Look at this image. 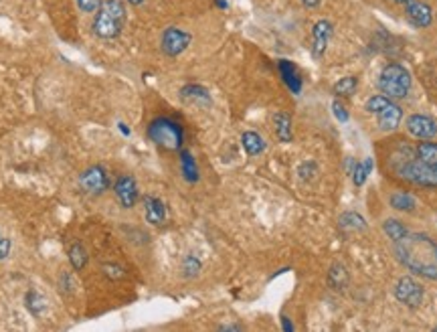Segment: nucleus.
I'll return each instance as SVG.
<instances>
[{
	"mask_svg": "<svg viewBox=\"0 0 437 332\" xmlns=\"http://www.w3.org/2000/svg\"><path fill=\"white\" fill-rule=\"evenodd\" d=\"M397 4H401V6H407L409 2H413V0H395Z\"/></svg>",
	"mask_w": 437,
	"mask_h": 332,
	"instance_id": "58836bf2",
	"label": "nucleus"
},
{
	"mask_svg": "<svg viewBox=\"0 0 437 332\" xmlns=\"http://www.w3.org/2000/svg\"><path fill=\"white\" fill-rule=\"evenodd\" d=\"M181 96H183V100H187V102L207 105L210 104V96H208V91L203 87V85H194V83L185 85V87L181 89Z\"/></svg>",
	"mask_w": 437,
	"mask_h": 332,
	"instance_id": "a211bd4d",
	"label": "nucleus"
},
{
	"mask_svg": "<svg viewBox=\"0 0 437 332\" xmlns=\"http://www.w3.org/2000/svg\"><path fill=\"white\" fill-rule=\"evenodd\" d=\"M24 302H26V308H29V312L33 316H41L43 312L47 310V300L37 290L29 292L26 298H24Z\"/></svg>",
	"mask_w": 437,
	"mask_h": 332,
	"instance_id": "b1692460",
	"label": "nucleus"
},
{
	"mask_svg": "<svg viewBox=\"0 0 437 332\" xmlns=\"http://www.w3.org/2000/svg\"><path fill=\"white\" fill-rule=\"evenodd\" d=\"M181 170L187 183H197L199 181V166L194 156L188 150H181Z\"/></svg>",
	"mask_w": 437,
	"mask_h": 332,
	"instance_id": "6ab92c4d",
	"label": "nucleus"
},
{
	"mask_svg": "<svg viewBox=\"0 0 437 332\" xmlns=\"http://www.w3.org/2000/svg\"><path fill=\"white\" fill-rule=\"evenodd\" d=\"M102 271H104L105 278H109V280H122L125 276L124 268H122L120 264H114V262L104 264V266H102Z\"/></svg>",
	"mask_w": 437,
	"mask_h": 332,
	"instance_id": "c756f323",
	"label": "nucleus"
},
{
	"mask_svg": "<svg viewBox=\"0 0 437 332\" xmlns=\"http://www.w3.org/2000/svg\"><path fill=\"white\" fill-rule=\"evenodd\" d=\"M277 69L284 77V83L290 87L293 93H300L302 91V80L298 75V69L293 67V63H290L288 59H279L277 61Z\"/></svg>",
	"mask_w": 437,
	"mask_h": 332,
	"instance_id": "2eb2a0df",
	"label": "nucleus"
},
{
	"mask_svg": "<svg viewBox=\"0 0 437 332\" xmlns=\"http://www.w3.org/2000/svg\"><path fill=\"white\" fill-rule=\"evenodd\" d=\"M112 188H114V195H116L120 207L122 209L136 207V203H138V199H140V190H138V185H136L134 176H130V174H120V176L116 179V183L112 185Z\"/></svg>",
	"mask_w": 437,
	"mask_h": 332,
	"instance_id": "1a4fd4ad",
	"label": "nucleus"
},
{
	"mask_svg": "<svg viewBox=\"0 0 437 332\" xmlns=\"http://www.w3.org/2000/svg\"><path fill=\"white\" fill-rule=\"evenodd\" d=\"M395 253L399 262L427 280H437V243L423 233H407L395 241Z\"/></svg>",
	"mask_w": 437,
	"mask_h": 332,
	"instance_id": "f257e3e1",
	"label": "nucleus"
},
{
	"mask_svg": "<svg viewBox=\"0 0 437 332\" xmlns=\"http://www.w3.org/2000/svg\"><path fill=\"white\" fill-rule=\"evenodd\" d=\"M125 2H130L132 6H140V4H144L146 0H125Z\"/></svg>",
	"mask_w": 437,
	"mask_h": 332,
	"instance_id": "e433bc0d",
	"label": "nucleus"
},
{
	"mask_svg": "<svg viewBox=\"0 0 437 332\" xmlns=\"http://www.w3.org/2000/svg\"><path fill=\"white\" fill-rule=\"evenodd\" d=\"M10 248H13L10 239H8V237H2V235H0V262L8 257V253H10Z\"/></svg>",
	"mask_w": 437,
	"mask_h": 332,
	"instance_id": "473e14b6",
	"label": "nucleus"
},
{
	"mask_svg": "<svg viewBox=\"0 0 437 332\" xmlns=\"http://www.w3.org/2000/svg\"><path fill=\"white\" fill-rule=\"evenodd\" d=\"M391 168L399 179L409 181L417 187H437V170L421 163L415 150L401 148L391 158Z\"/></svg>",
	"mask_w": 437,
	"mask_h": 332,
	"instance_id": "f03ea898",
	"label": "nucleus"
},
{
	"mask_svg": "<svg viewBox=\"0 0 437 332\" xmlns=\"http://www.w3.org/2000/svg\"><path fill=\"white\" fill-rule=\"evenodd\" d=\"M383 231L387 233V237L389 239H393V241H399V239H403L409 231L407 227L401 223V221H397V219H387L385 223H383Z\"/></svg>",
	"mask_w": 437,
	"mask_h": 332,
	"instance_id": "a878e982",
	"label": "nucleus"
},
{
	"mask_svg": "<svg viewBox=\"0 0 437 332\" xmlns=\"http://www.w3.org/2000/svg\"><path fill=\"white\" fill-rule=\"evenodd\" d=\"M241 146H243V150L250 154V156H259L263 150H266V140L257 134V132H243L241 134Z\"/></svg>",
	"mask_w": 437,
	"mask_h": 332,
	"instance_id": "f3484780",
	"label": "nucleus"
},
{
	"mask_svg": "<svg viewBox=\"0 0 437 332\" xmlns=\"http://www.w3.org/2000/svg\"><path fill=\"white\" fill-rule=\"evenodd\" d=\"M340 229L348 231V233H356V231H365L367 229V221L362 215L354 213V211H346L340 217Z\"/></svg>",
	"mask_w": 437,
	"mask_h": 332,
	"instance_id": "412c9836",
	"label": "nucleus"
},
{
	"mask_svg": "<svg viewBox=\"0 0 437 332\" xmlns=\"http://www.w3.org/2000/svg\"><path fill=\"white\" fill-rule=\"evenodd\" d=\"M367 110L371 114H376L378 118V128L383 132H393L397 126L403 120V110L397 104L391 102V98L387 96H373L367 102Z\"/></svg>",
	"mask_w": 437,
	"mask_h": 332,
	"instance_id": "423d86ee",
	"label": "nucleus"
},
{
	"mask_svg": "<svg viewBox=\"0 0 437 332\" xmlns=\"http://www.w3.org/2000/svg\"><path fill=\"white\" fill-rule=\"evenodd\" d=\"M405 15H407L409 22H413L419 29H425V27H429L434 22L431 8L425 2H419V0H413V2H409L405 6Z\"/></svg>",
	"mask_w": 437,
	"mask_h": 332,
	"instance_id": "ddd939ff",
	"label": "nucleus"
},
{
	"mask_svg": "<svg viewBox=\"0 0 437 332\" xmlns=\"http://www.w3.org/2000/svg\"><path fill=\"white\" fill-rule=\"evenodd\" d=\"M332 110H334V116H336V120H338V122H348V112L344 110V105L340 104V102H334Z\"/></svg>",
	"mask_w": 437,
	"mask_h": 332,
	"instance_id": "2f4dec72",
	"label": "nucleus"
},
{
	"mask_svg": "<svg viewBox=\"0 0 437 332\" xmlns=\"http://www.w3.org/2000/svg\"><path fill=\"white\" fill-rule=\"evenodd\" d=\"M378 89L387 96V98H405L411 89V75L409 71L399 65V63H389L385 65V69L378 75Z\"/></svg>",
	"mask_w": 437,
	"mask_h": 332,
	"instance_id": "39448f33",
	"label": "nucleus"
},
{
	"mask_svg": "<svg viewBox=\"0 0 437 332\" xmlns=\"http://www.w3.org/2000/svg\"><path fill=\"white\" fill-rule=\"evenodd\" d=\"M371 170H373V158H367V160H362V163H358V165L354 166V170H353L354 185H356V187H362V185H365V181L369 179Z\"/></svg>",
	"mask_w": 437,
	"mask_h": 332,
	"instance_id": "bb28decb",
	"label": "nucleus"
},
{
	"mask_svg": "<svg viewBox=\"0 0 437 332\" xmlns=\"http://www.w3.org/2000/svg\"><path fill=\"white\" fill-rule=\"evenodd\" d=\"M407 130L411 136H415L419 140H429V138L437 136V122L429 116L415 114V116L407 118Z\"/></svg>",
	"mask_w": 437,
	"mask_h": 332,
	"instance_id": "f8f14e48",
	"label": "nucleus"
},
{
	"mask_svg": "<svg viewBox=\"0 0 437 332\" xmlns=\"http://www.w3.org/2000/svg\"><path fill=\"white\" fill-rule=\"evenodd\" d=\"M389 203L391 207L397 209V211H413L415 209V199L409 195V193H393L389 197Z\"/></svg>",
	"mask_w": 437,
	"mask_h": 332,
	"instance_id": "393cba45",
	"label": "nucleus"
},
{
	"mask_svg": "<svg viewBox=\"0 0 437 332\" xmlns=\"http://www.w3.org/2000/svg\"><path fill=\"white\" fill-rule=\"evenodd\" d=\"M75 2L84 13H95L102 4V0H75Z\"/></svg>",
	"mask_w": 437,
	"mask_h": 332,
	"instance_id": "7c9ffc66",
	"label": "nucleus"
},
{
	"mask_svg": "<svg viewBox=\"0 0 437 332\" xmlns=\"http://www.w3.org/2000/svg\"><path fill=\"white\" fill-rule=\"evenodd\" d=\"M413 150L421 163L437 170V142H419Z\"/></svg>",
	"mask_w": 437,
	"mask_h": 332,
	"instance_id": "aec40b11",
	"label": "nucleus"
},
{
	"mask_svg": "<svg viewBox=\"0 0 437 332\" xmlns=\"http://www.w3.org/2000/svg\"><path fill=\"white\" fill-rule=\"evenodd\" d=\"M148 138L162 150L178 152L185 144V130L172 118L160 116V118H154L148 126Z\"/></svg>",
	"mask_w": 437,
	"mask_h": 332,
	"instance_id": "20e7f679",
	"label": "nucleus"
},
{
	"mask_svg": "<svg viewBox=\"0 0 437 332\" xmlns=\"http://www.w3.org/2000/svg\"><path fill=\"white\" fill-rule=\"evenodd\" d=\"M77 183H79V187H82L85 195H89V197H102L112 187L109 172L102 165H93L89 166V168H85L84 172L79 174Z\"/></svg>",
	"mask_w": 437,
	"mask_h": 332,
	"instance_id": "0eeeda50",
	"label": "nucleus"
},
{
	"mask_svg": "<svg viewBox=\"0 0 437 332\" xmlns=\"http://www.w3.org/2000/svg\"><path fill=\"white\" fill-rule=\"evenodd\" d=\"M273 126H275V136H277L279 142H284V144L291 142V138H293V128H291L290 114L277 112V114L273 116Z\"/></svg>",
	"mask_w": 437,
	"mask_h": 332,
	"instance_id": "dca6fc26",
	"label": "nucleus"
},
{
	"mask_svg": "<svg viewBox=\"0 0 437 332\" xmlns=\"http://www.w3.org/2000/svg\"><path fill=\"white\" fill-rule=\"evenodd\" d=\"M328 284L334 290H344L348 286V271L342 264H332L328 271Z\"/></svg>",
	"mask_w": 437,
	"mask_h": 332,
	"instance_id": "4be33fe9",
	"label": "nucleus"
},
{
	"mask_svg": "<svg viewBox=\"0 0 437 332\" xmlns=\"http://www.w3.org/2000/svg\"><path fill=\"white\" fill-rule=\"evenodd\" d=\"M356 77H342L340 82H336L334 83V87H332V91H334V96H342V98H348V96H353L354 91H356Z\"/></svg>",
	"mask_w": 437,
	"mask_h": 332,
	"instance_id": "cd10ccee",
	"label": "nucleus"
},
{
	"mask_svg": "<svg viewBox=\"0 0 437 332\" xmlns=\"http://www.w3.org/2000/svg\"><path fill=\"white\" fill-rule=\"evenodd\" d=\"M120 130H122V132H124L125 136H128V134H130V130H128V128H125L124 124H120Z\"/></svg>",
	"mask_w": 437,
	"mask_h": 332,
	"instance_id": "ea45409f",
	"label": "nucleus"
},
{
	"mask_svg": "<svg viewBox=\"0 0 437 332\" xmlns=\"http://www.w3.org/2000/svg\"><path fill=\"white\" fill-rule=\"evenodd\" d=\"M217 2V6H221V8H227V2L225 0H215Z\"/></svg>",
	"mask_w": 437,
	"mask_h": 332,
	"instance_id": "4c0bfd02",
	"label": "nucleus"
},
{
	"mask_svg": "<svg viewBox=\"0 0 437 332\" xmlns=\"http://www.w3.org/2000/svg\"><path fill=\"white\" fill-rule=\"evenodd\" d=\"M125 21H128L125 0H102L91 22V33L104 41L118 39L125 29Z\"/></svg>",
	"mask_w": 437,
	"mask_h": 332,
	"instance_id": "7ed1b4c3",
	"label": "nucleus"
},
{
	"mask_svg": "<svg viewBox=\"0 0 437 332\" xmlns=\"http://www.w3.org/2000/svg\"><path fill=\"white\" fill-rule=\"evenodd\" d=\"M219 331H221V332H235V331H243V326H239V324H229V326H219Z\"/></svg>",
	"mask_w": 437,
	"mask_h": 332,
	"instance_id": "72a5a7b5",
	"label": "nucleus"
},
{
	"mask_svg": "<svg viewBox=\"0 0 437 332\" xmlns=\"http://www.w3.org/2000/svg\"><path fill=\"white\" fill-rule=\"evenodd\" d=\"M395 296L401 304H405L409 308H417L423 302L425 292H423L419 282H415L413 278H407L405 276V278H401L395 284Z\"/></svg>",
	"mask_w": 437,
	"mask_h": 332,
	"instance_id": "9d476101",
	"label": "nucleus"
},
{
	"mask_svg": "<svg viewBox=\"0 0 437 332\" xmlns=\"http://www.w3.org/2000/svg\"><path fill=\"white\" fill-rule=\"evenodd\" d=\"M300 2H302L304 6H308V8H314V6H318L322 0H300Z\"/></svg>",
	"mask_w": 437,
	"mask_h": 332,
	"instance_id": "c9c22d12",
	"label": "nucleus"
},
{
	"mask_svg": "<svg viewBox=\"0 0 437 332\" xmlns=\"http://www.w3.org/2000/svg\"><path fill=\"white\" fill-rule=\"evenodd\" d=\"M201 268H203V264H201V259H199L197 255H187V257L183 259V276H185V278H194V276H199Z\"/></svg>",
	"mask_w": 437,
	"mask_h": 332,
	"instance_id": "c85d7f7f",
	"label": "nucleus"
},
{
	"mask_svg": "<svg viewBox=\"0 0 437 332\" xmlns=\"http://www.w3.org/2000/svg\"><path fill=\"white\" fill-rule=\"evenodd\" d=\"M142 205H144L146 221L150 225H162L167 221V207H164V203L158 197L146 195L144 199H142Z\"/></svg>",
	"mask_w": 437,
	"mask_h": 332,
	"instance_id": "4468645a",
	"label": "nucleus"
},
{
	"mask_svg": "<svg viewBox=\"0 0 437 332\" xmlns=\"http://www.w3.org/2000/svg\"><path fill=\"white\" fill-rule=\"evenodd\" d=\"M69 262H71V268L75 271H82L87 266V262H89V255H87V251L82 243H73L71 248H69Z\"/></svg>",
	"mask_w": 437,
	"mask_h": 332,
	"instance_id": "5701e85b",
	"label": "nucleus"
},
{
	"mask_svg": "<svg viewBox=\"0 0 437 332\" xmlns=\"http://www.w3.org/2000/svg\"><path fill=\"white\" fill-rule=\"evenodd\" d=\"M282 324H284V331H286V332L293 331V324H291L290 318H288V316H282Z\"/></svg>",
	"mask_w": 437,
	"mask_h": 332,
	"instance_id": "f704fd0d",
	"label": "nucleus"
},
{
	"mask_svg": "<svg viewBox=\"0 0 437 332\" xmlns=\"http://www.w3.org/2000/svg\"><path fill=\"white\" fill-rule=\"evenodd\" d=\"M190 41H192L190 33L178 29V27H168L160 37V49L168 57H178L181 53L187 51Z\"/></svg>",
	"mask_w": 437,
	"mask_h": 332,
	"instance_id": "6e6552de",
	"label": "nucleus"
},
{
	"mask_svg": "<svg viewBox=\"0 0 437 332\" xmlns=\"http://www.w3.org/2000/svg\"><path fill=\"white\" fill-rule=\"evenodd\" d=\"M332 33H334L332 22L326 21V19H322V21H318L314 24L312 45H310V51H312L314 59H320V57L326 53V47H328V43L332 39Z\"/></svg>",
	"mask_w": 437,
	"mask_h": 332,
	"instance_id": "9b49d317",
	"label": "nucleus"
}]
</instances>
